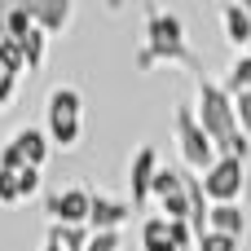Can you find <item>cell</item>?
<instances>
[{
	"mask_svg": "<svg viewBox=\"0 0 251 251\" xmlns=\"http://www.w3.org/2000/svg\"><path fill=\"white\" fill-rule=\"evenodd\" d=\"M44 212H49L53 225H88V216H93V194L79 190V185L57 190V194L44 199Z\"/></svg>",
	"mask_w": 251,
	"mask_h": 251,
	"instance_id": "obj_6",
	"label": "cell"
},
{
	"mask_svg": "<svg viewBox=\"0 0 251 251\" xmlns=\"http://www.w3.org/2000/svg\"><path fill=\"white\" fill-rule=\"evenodd\" d=\"M181 190H185V168H159V176H154V203L172 199Z\"/></svg>",
	"mask_w": 251,
	"mask_h": 251,
	"instance_id": "obj_17",
	"label": "cell"
},
{
	"mask_svg": "<svg viewBox=\"0 0 251 251\" xmlns=\"http://www.w3.org/2000/svg\"><path fill=\"white\" fill-rule=\"evenodd\" d=\"M229 97H238V93H251V53H238L234 62H229V71H225V84H221Z\"/></svg>",
	"mask_w": 251,
	"mask_h": 251,
	"instance_id": "obj_13",
	"label": "cell"
},
{
	"mask_svg": "<svg viewBox=\"0 0 251 251\" xmlns=\"http://www.w3.org/2000/svg\"><path fill=\"white\" fill-rule=\"evenodd\" d=\"M0 203H22V194H18V172H4L0 168Z\"/></svg>",
	"mask_w": 251,
	"mask_h": 251,
	"instance_id": "obj_20",
	"label": "cell"
},
{
	"mask_svg": "<svg viewBox=\"0 0 251 251\" xmlns=\"http://www.w3.org/2000/svg\"><path fill=\"white\" fill-rule=\"evenodd\" d=\"M26 9H31V22L44 35H62L71 26V18H75V4L71 0H26Z\"/></svg>",
	"mask_w": 251,
	"mask_h": 251,
	"instance_id": "obj_9",
	"label": "cell"
},
{
	"mask_svg": "<svg viewBox=\"0 0 251 251\" xmlns=\"http://www.w3.org/2000/svg\"><path fill=\"white\" fill-rule=\"evenodd\" d=\"M221 26H225V40L234 44V49H251V18L247 9H243V0H229V4H221Z\"/></svg>",
	"mask_w": 251,
	"mask_h": 251,
	"instance_id": "obj_11",
	"label": "cell"
},
{
	"mask_svg": "<svg viewBox=\"0 0 251 251\" xmlns=\"http://www.w3.org/2000/svg\"><path fill=\"white\" fill-rule=\"evenodd\" d=\"M132 216V199H115V194H93V216L88 229L93 234H119V225Z\"/></svg>",
	"mask_w": 251,
	"mask_h": 251,
	"instance_id": "obj_8",
	"label": "cell"
},
{
	"mask_svg": "<svg viewBox=\"0 0 251 251\" xmlns=\"http://www.w3.org/2000/svg\"><path fill=\"white\" fill-rule=\"evenodd\" d=\"M13 88H18V75H4V79H0V110L13 101Z\"/></svg>",
	"mask_w": 251,
	"mask_h": 251,
	"instance_id": "obj_24",
	"label": "cell"
},
{
	"mask_svg": "<svg viewBox=\"0 0 251 251\" xmlns=\"http://www.w3.org/2000/svg\"><path fill=\"white\" fill-rule=\"evenodd\" d=\"M18 44H22V57H26V75L40 71V66H44V53H49V35L35 26V31H31L26 40H18Z\"/></svg>",
	"mask_w": 251,
	"mask_h": 251,
	"instance_id": "obj_16",
	"label": "cell"
},
{
	"mask_svg": "<svg viewBox=\"0 0 251 251\" xmlns=\"http://www.w3.org/2000/svg\"><path fill=\"white\" fill-rule=\"evenodd\" d=\"M176 150H181L185 172H194V176H207V172L216 168V159H221L216 141L203 132V124H199V115H194L190 101L176 106Z\"/></svg>",
	"mask_w": 251,
	"mask_h": 251,
	"instance_id": "obj_4",
	"label": "cell"
},
{
	"mask_svg": "<svg viewBox=\"0 0 251 251\" xmlns=\"http://www.w3.org/2000/svg\"><path fill=\"white\" fill-rule=\"evenodd\" d=\"M0 168H4V172H22V168H31V163H26V154H22L13 141H4V146H0Z\"/></svg>",
	"mask_w": 251,
	"mask_h": 251,
	"instance_id": "obj_19",
	"label": "cell"
},
{
	"mask_svg": "<svg viewBox=\"0 0 251 251\" xmlns=\"http://www.w3.org/2000/svg\"><path fill=\"white\" fill-rule=\"evenodd\" d=\"M40 185H44V168H22V172H18V194H22V203L35 199Z\"/></svg>",
	"mask_w": 251,
	"mask_h": 251,
	"instance_id": "obj_18",
	"label": "cell"
},
{
	"mask_svg": "<svg viewBox=\"0 0 251 251\" xmlns=\"http://www.w3.org/2000/svg\"><path fill=\"white\" fill-rule=\"evenodd\" d=\"M212 234H225V238H247V212L243 203H221L212 207Z\"/></svg>",
	"mask_w": 251,
	"mask_h": 251,
	"instance_id": "obj_12",
	"label": "cell"
},
{
	"mask_svg": "<svg viewBox=\"0 0 251 251\" xmlns=\"http://www.w3.org/2000/svg\"><path fill=\"white\" fill-rule=\"evenodd\" d=\"M243 9H247V18H251V0H243Z\"/></svg>",
	"mask_w": 251,
	"mask_h": 251,
	"instance_id": "obj_26",
	"label": "cell"
},
{
	"mask_svg": "<svg viewBox=\"0 0 251 251\" xmlns=\"http://www.w3.org/2000/svg\"><path fill=\"white\" fill-rule=\"evenodd\" d=\"M199 251H238V238H225V234H207Z\"/></svg>",
	"mask_w": 251,
	"mask_h": 251,
	"instance_id": "obj_22",
	"label": "cell"
},
{
	"mask_svg": "<svg viewBox=\"0 0 251 251\" xmlns=\"http://www.w3.org/2000/svg\"><path fill=\"white\" fill-rule=\"evenodd\" d=\"M234 110H238V128H243V137L251 141V93H238V97H234Z\"/></svg>",
	"mask_w": 251,
	"mask_h": 251,
	"instance_id": "obj_21",
	"label": "cell"
},
{
	"mask_svg": "<svg viewBox=\"0 0 251 251\" xmlns=\"http://www.w3.org/2000/svg\"><path fill=\"white\" fill-rule=\"evenodd\" d=\"M44 132H49L53 150H75L79 146V132H84V97H79V88H71V84L49 88V97H44Z\"/></svg>",
	"mask_w": 251,
	"mask_h": 251,
	"instance_id": "obj_3",
	"label": "cell"
},
{
	"mask_svg": "<svg viewBox=\"0 0 251 251\" xmlns=\"http://www.w3.org/2000/svg\"><path fill=\"white\" fill-rule=\"evenodd\" d=\"M22 154H26V163L31 168H44L49 163V154H53V141H49V132L44 128H35V124H26V128H13V137H9Z\"/></svg>",
	"mask_w": 251,
	"mask_h": 251,
	"instance_id": "obj_10",
	"label": "cell"
},
{
	"mask_svg": "<svg viewBox=\"0 0 251 251\" xmlns=\"http://www.w3.org/2000/svg\"><path fill=\"white\" fill-rule=\"evenodd\" d=\"M181 251H199V247H181Z\"/></svg>",
	"mask_w": 251,
	"mask_h": 251,
	"instance_id": "obj_29",
	"label": "cell"
},
{
	"mask_svg": "<svg viewBox=\"0 0 251 251\" xmlns=\"http://www.w3.org/2000/svg\"><path fill=\"white\" fill-rule=\"evenodd\" d=\"M141 247L154 251V247H172V221L168 216H150L141 225Z\"/></svg>",
	"mask_w": 251,
	"mask_h": 251,
	"instance_id": "obj_15",
	"label": "cell"
},
{
	"mask_svg": "<svg viewBox=\"0 0 251 251\" xmlns=\"http://www.w3.org/2000/svg\"><path fill=\"white\" fill-rule=\"evenodd\" d=\"M40 251H62V247H57V243H53V238H44V247H40Z\"/></svg>",
	"mask_w": 251,
	"mask_h": 251,
	"instance_id": "obj_25",
	"label": "cell"
},
{
	"mask_svg": "<svg viewBox=\"0 0 251 251\" xmlns=\"http://www.w3.org/2000/svg\"><path fill=\"white\" fill-rule=\"evenodd\" d=\"M141 66H154V62H181V66H199V53L190 49L185 40V22L168 9H154L146 4V49L137 53Z\"/></svg>",
	"mask_w": 251,
	"mask_h": 251,
	"instance_id": "obj_2",
	"label": "cell"
},
{
	"mask_svg": "<svg viewBox=\"0 0 251 251\" xmlns=\"http://www.w3.org/2000/svg\"><path fill=\"white\" fill-rule=\"evenodd\" d=\"M247 53H251V49H247Z\"/></svg>",
	"mask_w": 251,
	"mask_h": 251,
	"instance_id": "obj_30",
	"label": "cell"
},
{
	"mask_svg": "<svg viewBox=\"0 0 251 251\" xmlns=\"http://www.w3.org/2000/svg\"><path fill=\"white\" fill-rule=\"evenodd\" d=\"M203 181V194L212 199V207L221 203H243V190H247V163L243 159H216V168Z\"/></svg>",
	"mask_w": 251,
	"mask_h": 251,
	"instance_id": "obj_5",
	"label": "cell"
},
{
	"mask_svg": "<svg viewBox=\"0 0 251 251\" xmlns=\"http://www.w3.org/2000/svg\"><path fill=\"white\" fill-rule=\"evenodd\" d=\"M49 238H53L62 251H84V247H88V238H93V229H88V225H53Z\"/></svg>",
	"mask_w": 251,
	"mask_h": 251,
	"instance_id": "obj_14",
	"label": "cell"
},
{
	"mask_svg": "<svg viewBox=\"0 0 251 251\" xmlns=\"http://www.w3.org/2000/svg\"><path fill=\"white\" fill-rule=\"evenodd\" d=\"M154 176H159V154L154 146H141L128 163V190H132V207L150 203L154 199Z\"/></svg>",
	"mask_w": 251,
	"mask_h": 251,
	"instance_id": "obj_7",
	"label": "cell"
},
{
	"mask_svg": "<svg viewBox=\"0 0 251 251\" xmlns=\"http://www.w3.org/2000/svg\"><path fill=\"white\" fill-rule=\"evenodd\" d=\"M194 115H199V124H203V132L216 141V150H221V159H243L247 163L251 154V141L243 137V128H238V110H234V97L221 88V84H212V79H203L199 75V97H194Z\"/></svg>",
	"mask_w": 251,
	"mask_h": 251,
	"instance_id": "obj_1",
	"label": "cell"
},
{
	"mask_svg": "<svg viewBox=\"0 0 251 251\" xmlns=\"http://www.w3.org/2000/svg\"><path fill=\"white\" fill-rule=\"evenodd\" d=\"M154 251H176V247H154Z\"/></svg>",
	"mask_w": 251,
	"mask_h": 251,
	"instance_id": "obj_28",
	"label": "cell"
},
{
	"mask_svg": "<svg viewBox=\"0 0 251 251\" xmlns=\"http://www.w3.org/2000/svg\"><path fill=\"white\" fill-rule=\"evenodd\" d=\"M84 251H124V243H119V234H93Z\"/></svg>",
	"mask_w": 251,
	"mask_h": 251,
	"instance_id": "obj_23",
	"label": "cell"
},
{
	"mask_svg": "<svg viewBox=\"0 0 251 251\" xmlns=\"http://www.w3.org/2000/svg\"><path fill=\"white\" fill-rule=\"evenodd\" d=\"M0 79H4V57H0Z\"/></svg>",
	"mask_w": 251,
	"mask_h": 251,
	"instance_id": "obj_27",
	"label": "cell"
}]
</instances>
